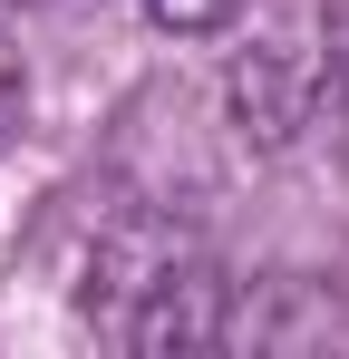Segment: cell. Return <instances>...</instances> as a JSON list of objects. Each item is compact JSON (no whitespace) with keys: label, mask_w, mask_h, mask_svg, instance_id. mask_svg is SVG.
I'll use <instances>...</instances> for the list:
<instances>
[{"label":"cell","mask_w":349,"mask_h":359,"mask_svg":"<svg viewBox=\"0 0 349 359\" xmlns=\"http://www.w3.org/2000/svg\"><path fill=\"white\" fill-rule=\"evenodd\" d=\"M340 59H349V20L330 0H252L242 39H233V68H224L242 146H262V156L301 146L320 126V107H330Z\"/></svg>","instance_id":"cell-1"},{"label":"cell","mask_w":349,"mask_h":359,"mask_svg":"<svg viewBox=\"0 0 349 359\" xmlns=\"http://www.w3.org/2000/svg\"><path fill=\"white\" fill-rule=\"evenodd\" d=\"M224 320H233V282L174 243L165 262L136 282V301L116 311V340L126 350H224Z\"/></svg>","instance_id":"cell-2"},{"label":"cell","mask_w":349,"mask_h":359,"mask_svg":"<svg viewBox=\"0 0 349 359\" xmlns=\"http://www.w3.org/2000/svg\"><path fill=\"white\" fill-rule=\"evenodd\" d=\"M224 350H349V301H340V282L282 272V282L233 292Z\"/></svg>","instance_id":"cell-3"},{"label":"cell","mask_w":349,"mask_h":359,"mask_svg":"<svg viewBox=\"0 0 349 359\" xmlns=\"http://www.w3.org/2000/svg\"><path fill=\"white\" fill-rule=\"evenodd\" d=\"M156 29H174V39H204V29H224L233 20V0H136Z\"/></svg>","instance_id":"cell-4"},{"label":"cell","mask_w":349,"mask_h":359,"mask_svg":"<svg viewBox=\"0 0 349 359\" xmlns=\"http://www.w3.org/2000/svg\"><path fill=\"white\" fill-rule=\"evenodd\" d=\"M320 126H330V146L349 156V59H340V78H330V107H320Z\"/></svg>","instance_id":"cell-5"},{"label":"cell","mask_w":349,"mask_h":359,"mask_svg":"<svg viewBox=\"0 0 349 359\" xmlns=\"http://www.w3.org/2000/svg\"><path fill=\"white\" fill-rule=\"evenodd\" d=\"M10 126H20V59H10V39H0V146H10Z\"/></svg>","instance_id":"cell-6"}]
</instances>
